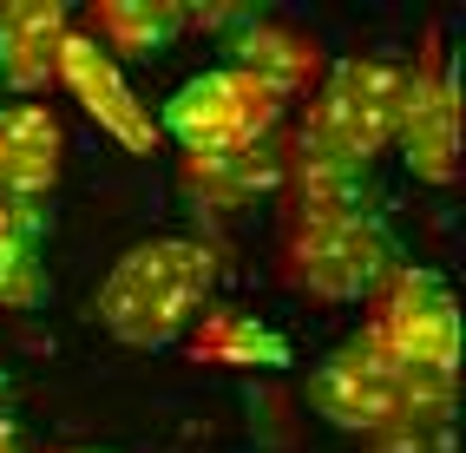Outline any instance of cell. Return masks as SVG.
<instances>
[{
    "label": "cell",
    "instance_id": "obj_9",
    "mask_svg": "<svg viewBox=\"0 0 466 453\" xmlns=\"http://www.w3.org/2000/svg\"><path fill=\"white\" fill-rule=\"evenodd\" d=\"M224 53H230L224 66H237L243 79H257L276 106H296L309 86H316V73H322V46L309 34H296V26H283V20H263V14H237Z\"/></svg>",
    "mask_w": 466,
    "mask_h": 453
},
{
    "label": "cell",
    "instance_id": "obj_11",
    "mask_svg": "<svg viewBox=\"0 0 466 453\" xmlns=\"http://www.w3.org/2000/svg\"><path fill=\"white\" fill-rule=\"evenodd\" d=\"M59 158H66V132H59L53 106H0V204H46L59 185Z\"/></svg>",
    "mask_w": 466,
    "mask_h": 453
},
{
    "label": "cell",
    "instance_id": "obj_16",
    "mask_svg": "<svg viewBox=\"0 0 466 453\" xmlns=\"http://www.w3.org/2000/svg\"><path fill=\"white\" fill-rule=\"evenodd\" d=\"M0 453H34V447L20 440V428H14V420H0Z\"/></svg>",
    "mask_w": 466,
    "mask_h": 453
},
{
    "label": "cell",
    "instance_id": "obj_4",
    "mask_svg": "<svg viewBox=\"0 0 466 453\" xmlns=\"http://www.w3.org/2000/svg\"><path fill=\"white\" fill-rule=\"evenodd\" d=\"M400 73L394 59H335L316 73L296 132L289 177H368V165L394 151L400 118Z\"/></svg>",
    "mask_w": 466,
    "mask_h": 453
},
{
    "label": "cell",
    "instance_id": "obj_13",
    "mask_svg": "<svg viewBox=\"0 0 466 453\" xmlns=\"http://www.w3.org/2000/svg\"><path fill=\"white\" fill-rule=\"evenodd\" d=\"M79 26L126 66V59H158L177 34H191V7H171V0H99Z\"/></svg>",
    "mask_w": 466,
    "mask_h": 453
},
{
    "label": "cell",
    "instance_id": "obj_5",
    "mask_svg": "<svg viewBox=\"0 0 466 453\" xmlns=\"http://www.w3.org/2000/svg\"><path fill=\"white\" fill-rule=\"evenodd\" d=\"M276 118H283V106H276L257 79H243L237 66H204L177 86V93L165 99V112L151 118L158 126V138H171L184 158H224V151H250L276 132Z\"/></svg>",
    "mask_w": 466,
    "mask_h": 453
},
{
    "label": "cell",
    "instance_id": "obj_17",
    "mask_svg": "<svg viewBox=\"0 0 466 453\" xmlns=\"http://www.w3.org/2000/svg\"><path fill=\"white\" fill-rule=\"evenodd\" d=\"M7 401H14V388H7V375H0V420H7Z\"/></svg>",
    "mask_w": 466,
    "mask_h": 453
},
{
    "label": "cell",
    "instance_id": "obj_12",
    "mask_svg": "<svg viewBox=\"0 0 466 453\" xmlns=\"http://www.w3.org/2000/svg\"><path fill=\"white\" fill-rule=\"evenodd\" d=\"M46 204H0V309H40L46 302Z\"/></svg>",
    "mask_w": 466,
    "mask_h": 453
},
{
    "label": "cell",
    "instance_id": "obj_1",
    "mask_svg": "<svg viewBox=\"0 0 466 453\" xmlns=\"http://www.w3.org/2000/svg\"><path fill=\"white\" fill-rule=\"evenodd\" d=\"M400 237L368 177H289L283 283L316 302H368L394 269Z\"/></svg>",
    "mask_w": 466,
    "mask_h": 453
},
{
    "label": "cell",
    "instance_id": "obj_14",
    "mask_svg": "<svg viewBox=\"0 0 466 453\" xmlns=\"http://www.w3.org/2000/svg\"><path fill=\"white\" fill-rule=\"evenodd\" d=\"M177 177H184V191H191L198 204L230 210V204H243V197L269 191L276 177H283V165H276V145L263 138V145H250V151H224V158H184Z\"/></svg>",
    "mask_w": 466,
    "mask_h": 453
},
{
    "label": "cell",
    "instance_id": "obj_15",
    "mask_svg": "<svg viewBox=\"0 0 466 453\" xmlns=\"http://www.w3.org/2000/svg\"><path fill=\"white\" fill-rule=\"evenodd\" d=\"M191 348L204 361H224V368H257V361H283V342L250 328L237 309H204L191 328Z\"/></svg>",
    "mask_w": 466,
    "mask_h": 453
},
{
    "label": "cell",
    "instance_id": "obj_7",
    "mask_svg": "<svg viewBox=\"0 0 466 453\" xmlns=\"http://www.w3.org/2000/svg\"><path fill=\"white\" fill-rule=\"evenodd\" d=\"M394 151L408 158V171L420 177V185H453L460 177V93H453L447 26H427L414 66L400 73Z\"/></svg>",
    "mask_w": 466,
    "mask_h": 453
},
{
    "label": "cell",
    "instance_id": "obj_3",
    "mask_svg": "<svg viewBox=\"0 0 466 453\" xmlns=\"http://www.w3.org/2000/svg\"><path fill=\"white\" fill-rule=\"evenodd\" d=\"M210 289H217L210 244H198V237H151V244H132L112 263L92 316L126 348H171L210 309Z\"/></svg>",
    "mask_w": 466,
    "mask_h": 453
},
{
    "label": "cell",
    "instance_id": "obj_6",
    "mask_svg": "<svg viewBox=\"0 0 466 453\" xmlns=\"http://www.w3.org/2000/svg\"><path fill=\"white\" fill-rule=\"evenodd\" d=\"M368 336H375L400 368H414L427 381H453L460 368V309L441 269L400 263L394 277L368 296Z\"/></svg>",
    "mask_w": 466,
    "mask_h": 453
},
{
    "label": "cell",
    "instance_id": "obj_8",
    "mask_svg": "<svg viewBox=\"0 0 466 453\" xmlns=\"http://www.w3.org/2000/svg\"><path fill=\"white\" fill-rule=\"evenodd\" d=\"M59 86L99 118V132L106 138H118L126 151H151L158 145V126H151V106H138V93H132V79H126V66L86 34V26L73 20V34H66V46H59Z\"/></svg>",
    "mask_w": 466,
    "mask_h": 453
},
{
    "label": "cell",
    "instance_id": "obj_2",
    "mask_svg": "<svg viewBox=\"0 0 466 453\" xmlns=\"http://www.w3.org/2000/svg\"><path fill=\"white\" fill-rule=\"evenodd\" d=\"M309 408L335 434H361L381 453H441L447 414H453V381H427L355 328L309 368Z\"/></svg>",
    "mask_w": 466,
    "mask_h": 453
},
{
    "label": "cell",
    "instance_id": "obj_10",
    "mask_svg": "<svg viewBox=\"0 0 466 453\" xmlns=\"http://www.w3.org/2000/svg\"><path fill=\"white\" fill-rule=\"evenodd\" d=\"M73 14L59 0H0V93L40 99L59 86V46Z\"/></svg>",
    "mask_w": 466,
    "mask_h": 453
}]
</instances>
